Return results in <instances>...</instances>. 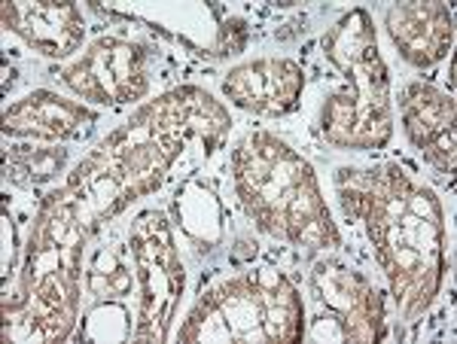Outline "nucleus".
<instances>
[{"mask_svg": "<svg viewBox=\"0 0 457 344\" xmlns=\"http://www.w3.org/2000/svg\"><path fill=\"white\" fill-rule=\"evenodd\" d=\"M302 73L290 61H260L238 68L226 79V94L235 104L256 110V113H284L296 104Z\"/></svg>", "mask_w": 457, "mask_h": 344, "instance_id": "f257e3e1", "label": "nucleus"}, {"mask_svg": "<svg viewBox=\"0 0 457 344\" xmlns=\"http://www.w3.org/2000/svg\"><path fill=\"white\" fill-rule=\"evenodd\" d=\"M387 21L396 46L415 64H433L452 46V19L442 6H396L390 10Z\"/></svg>", "mask_w": 457, "mask_h": 344, "instance_id": "f03ea898", "label": "nucleus"}, {"mask_svg": "<svg viewBox=\"0 0 457 344\" xmlns=\"http://www.w3.org/2000/svg\"><path fill=\"white\" fill-rule=\"evenodd\" d=\"M6 25L28 37L31 46H40L46 55H68L83 37V25L71 4H40V6H4Z\"/></svg>", "mask_w": 457, "mask_h": 344, "instance_id": "7ed1b4c3", "label": "nucleus"}, {"mask_svg": "<svg viewBox=\"0 0 457 344\" xmlns=\"http://www.w3.org/2000/svg\"><path fill=\"white\" fill-rule=\"evenodd\" d=\"M86 119H92V116L83 107H73L68 101L40 92L6 113V131L37 135V137H68Z\"/></svg>", "mask_w": 457, "mask_h": 344, "instance_id": "20e7f679", "label": "nucleus"}, {"mask_svg": "<svg viewBox=\"0 0 457 344\" xmlns=\"http://www.w3.org/2000/svg\"><path fill=\"white\" fill-rule=\"evenodd\" d=\"M403 113H405V131L418 146H427L442 131L454 128V104L445 94L427 89L415 83L403 94Z\"/></svg>", "mask_w": 457, "mask_h": 344, "instance_id": "39448f33", "label": "nucleus"}, {"mask_svg": "<svg viewBox=\"0 0 457 344\" xmlns=\"http://www.w3.org/2000/svg\"><path fill=\"white\" fill-rule=\"evenodd\" d=\"M427 162H433L439 171H454V128L442 131V135L433 137L430 143L421 146Z\"/></svg>", "mask_w": 457, "mask_h": 344, "instance_id": "423d86ee", "label": "nucleus"}]
</instances>
